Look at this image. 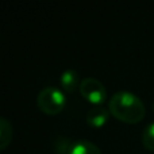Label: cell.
Returning <instances> with one entry per match:
<instances>
[{
    "mask_svg": "<svg viewBox=\"0 0 154 154\" xmlns=\"http://www.w3.org/2000/svg\"><path fill=\"white\" fill-rule=\"evenodd\" d=\"M153 111H154V106H153Z\"/></svg>",
    "mask_w": 154,
    "mask_h": 154,
    "instance_id": "10",
    "label": "cell"
},
{
    "mask_svg": "<svg viewBox=\"0 0 154 154\" xmlns=\"http://www.w3.org/2000/svg\"><path fill=\"white\" fill-rule=\"evenodd\" d=\"M81 96L95 106H100L107 99V89L100 80L95 77H85L81 80L79 88Z\"/></svg>",
    "mask_w": 154,
    "mask_h": 154,
    "instance_id": "3",
    "label": "cell"
},
{
    "mask_svg": "<svg viewBox=\"0 0 154 154\" xmlns=\"http://www.w3.org/2000/svg\"><path fill=\"white\" fill-rule=\"evenodd\" d=\"M12 139V125L7 118H0V149L5 150Z\"/></svg>",
    "mask_w": 154,
    "mask_h": 154,
    "instance_id": "6",
    "label": "cell"
},
{
    "mask_svg": "<svg viewBox=\"0 0 154 154\" xmlns=\"http://www.w3.org/2000/svg\"><path fill=\"white\" fill-rule=\"evenodd\" d=\"M73 146H75V142H72L66 137H57L53 143L56 154H72Z\"/></svg>",
    "mask_w": 154,
    "mask_h": 154,
    "instance_id": "8",
    "label": "cell"
},
{
    "mask_svg": "<svg viewBox=\"0 0 154 154\" xmlns=\"http://www.w3.org/2000/svg\"><path fill=\"white\" fill-rule=\"evenodd\" d=\"M109 109L106 108L103 106H95L92 108L88 109L87 116H85V120L87 123L91 126V127L95 128H100L108 122L109 119Z\"/></svg>",
    "mask_w": 154,
    "mask_h": 154,
    "instance_id": "4",
    "label": "cell"
},
{
    "mask_svg": "<svg viewBox=\"0 0 154 154\" xmlns=\"http://www.w3.org/2000/svg\"><path fill=\"white\" fill-rule=\"evenodd\" d=\"M60 84H61L62 91L65 92H73L76 88H80V76L79 72L75 69H68L62 72L61 77H60Z\"/></svg>",
    "mask_w": 154,
    "mask_h": 154,
    "instance_id": "5",
    "label": "cell"
},
{
    "mask_svg": "<svg viewBox=\"0 0 154 154\" xmlns=\"http://www.w3.org/2000/svg\"><path fill=\"white\" fill-rule=\"evenodd\" d=\"M66 104L64 91L57 87H46L37 96V106L46 115H57Z\"/></svg>",
    "mask_w": 154,
    "mask_h": 154,
    "instance_id": "2",
    "label": "cell"
},
{
    "mask_svg": "<svg viewBox=\"0 0 154 154\" xmlns=\"http://www.w3.org/2000/svg\"><path fill=\"white\" fill-rule=\"evenodd\" d=\"M72 154H101V152L97 145H95L93 142L87 141V139H80L75 142Z\"/></svg>",
    "mask_w": 154,
    "mask_h": 154,
    "instance_id": "7",
    "label": "cell"
},
{
    "mask_svg": "<svg viewBox=\"0 0 154 154\" xmlns=\"http://www.w3.org/2000/svg\"><path fill=\"white\" fill-rule=\"evenodd\" d=\"M142 143L150 152H154V122L149 123L142 133Z\"/></svg>",
    "mask_w": 154,
    "mask_h": 154,
    "instance_id": "9",
    "label": "cell"
},
{
    "mask_svg": "<svg viewBox=\"0 0 154 154\" xmlns=\"http://www.w3.org/2000/svg\"><path fill=\"white\" fill-rule=\"evenodd\" d=\"M108 109L118 120L130 125L139 123L146 115L145 104L135 93L130 91H119L109 97Z\"/></svg>",
    "mask_w": 154,
    "mask_h": 154,
    "instance_id": "1",
    "label": "cell"
}]
</instances>
